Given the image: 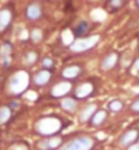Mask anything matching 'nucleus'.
<instances>
[{
	"mask_svg": "<svg viewBox=\"0 0 139 150\" xmlns=\"http://www.w3.org/2000/svg\"><path fill=\"white\" fill-rule=\"evenodd\" d=\"M138 139H139V131L136 128H131V130H127L119 138V145L121 147H124V149H128V147L136 145Z\"/></svg>",
	"mask_w": 139,
	"mask_h": 150,
	"instance_id": "nucleus-5",
	"label": "nucleus"
},
{
	"mask_svg": "<svg viewBox=\"0 0 139 150\" xmlns=\"http://www.w3.org/2000/svg\"><path fill=\"white\" fill-rule=\"evenodd\" d=\"M123 108H124V104L120 100H112L111 103L108 104V109L111 112H120Z\"/></svg>",
	"mask_w": 139,
	"mask_h": 150,
	"instance_id": "nucleus-20",
	"label": "nucleus"
},
{
	"mask_svg": "<svg viewBox=\"0 0 139 150\" xmlns=\"http://www.w3.org/2000/svg\"><path fill=\"white\" fill-rule=\"evenodd\" d=\"M134 67H135V68H136V71L139 72V57L135 60V62H134Z\"/></svg>",
	"mask_w": 139,
	"mask_h": 150,
	"instance_id": "nucleus-27",
	"label": "nucleus"
},
{
	"mask_svg": "<svg viewBox=\"0 0 139 150\" xmlns=\"http://www.w3.org/2000/svg\"><path fill=\"white\" fill-rule=\"evenodd\" d=\"M61 108L68 113H74L76 109V101L75 98H64L61 101Z\"/></svg>",
	"mask_w": 139,
	"mask_h": 150,
	"instance_id": "nucleus-18",
	"label": "nucleus"
},
{
	"mask_svg": "<svg viewBox=\"0 0 139 150\" xmlns=\"http://www.w3.org/2000/svg\"><path fill=\"white\" fill-rule=\"evenodd\" d=\"M11 117V108L10 107H0V126H3Z\"/></svg>",
	"mask_w": 139,
	"mask_h": 150,
	"instance_id": "nucleus-19",
	"label": "nucleus"
},
{
	"mask_svg": "<svg viewBox=\"0 0 139 150\" xmlns=\"http://www.w3.org/2000/svg\"><path fill=\"white\" fill-rule=\"evenodd\" d=\"M51 78H52L51 71L41 70V71L36 72V75L33 76V82H34V85H37V86H44V85H47V83L51 81Z\"/></svg>",
	"mask_w": 139,
	"mask_h": 150,
	"instance_id": "nucleus-10",
	"label": "nucleus"
},
{
	"mask_svg": "<svg viewBox=\"0 0 139 150\" xmlns=\"http://www.w3.org/2000/svg\"><path fill=\"white\" fill-rule=\"evenodd\" d=\"M89 29H90V26H89L87 22H86V21H80L79 23H78L75 28L72 29V33H74V36H75V37L82 38V37H83L85 34L89 32Z\"/></svg>",
	"mask_w": 139,
	"mask_h": 150,
	"instance_id": "nucleus-16",
	"label": "nucleus"
},
{
	"mask_svg": "<svg viewBox=\"0 0 139 150\" xmlns=\"http://www.w3.org/2000/svg\"><path fill=\"white\" fill-rule=\"evenodd\" d=\"M12 19V11L10 8H4L0 11V30L8 28V25L11 23Z\"/></svg>",
	"mask_w": 139,
	"mask_h": 150,
	"instance_id": "nucleus-14",
	"label": "nucleus"
},
{
	"mask_svg": "<svg viewBox=\"0 0 139 150\" xmlns=\"http://www.w3.org/2000/svg\"><path fill=\"white\" fill-rule=\"evenodd\" d=\"M42 37H44V34H42V32H41V29L36 28V29H33L32 33H30V38L33 40V41H41L42 40Z\"/></svg>",
	"mask_w": 139,
	"mask_h": 150,
	"instance_id": "nucleus-21",
	"label": "nucleus"
},
{
	"mask_svg": "<svg viewBox=\"0 0 139 150\" xmlns=\"http://www.w3.org/2000/svg\"><path fill=\"white\" fill-rule=\"evenodd\" d=\"M136 6H138V7H139V0H138V1H136Z\"/></svg>",
	"mask_w": 139,
	"mask_h": 150,
	"instance_id": "nucleus-29",
	"label": "nucleus"
},
{
	"mask_svg": "<svg viewBox=\"0 0 139 150\" xmlns=\"http://www.w3.org/2000/svg\"><path fill=\"white\" fill-rule=\"evenodd\" d=\"M99 40H101L99 36H89L83 37V38H78L70 45V49L72 52H86L89 49L94 48L99 42Z\"/></svg>",
	"mask_w": 139,
	"mask_h": 150,
	"instance_id": "nucleus-4",
	"label": "nucleus"
},
{
	"mask_svg": "<svg viewBox=\"0 0 139 150\" xmlns=\"http://www.w3.org/2000/svg\"><path fill=\"white\" fill-rule=\"evenodd\" d=\"M82 72V68H80V66H76V64H74V66H68V67H66L61 71V76H63L64 79H68V81H71V79H75L78 75Z\"/></svg>",
	"mask_w": 139,
	"mask_h": 150,
	"instance_id": "nucleus-13",
	"label": "nucleus"
},
{
	"mask_svg": "<svg viewBox=\"0 0 139 150\" xmlns=\"http://www.w3.org/2000/svg\"><path fill=\"white\" fill-rule=\"evenodd\" d=\"M41 63H42V67H44L42 70H48V71H49V70L55 66V62H53V59H52V57H44Z\"/></svg>",
	"mask_w": 139,
	"mask_h": 150,
	"instance_id": "nucleus-24",
	"label": "nucleus"
},
{
	"mask_svg": "<svg viewBox=\"0 0 139 150\" xmlns=\"http://www.w3.org/2000/svg\"><path fill=\"white\" fill-rule=\"evenodd\" d=\"M105 120H107V111L99 109V111L95 112V113L93 115V117L90 119V124H92V126H101Z\"/></svg>",
	"mask_w": 139,
	"mask_h": 150,
	"instance_id": "nucleus-17",
	"label": "nucleus"
},
{
	"mask_svg": "<svg viewBox=\"0 0 139 150\" xmlns=\"http://www.w3.org/2000/svg\"><path fill=\"white\" fill-rule=\"evenodd\" d=\"M41 15H42V10H41L40 4L37 3H32L26 8V18L30 21H37L40 19Z\"/></svg>",
	"mask_w": 139,
	"mask_h": 150,
	"instance_id": "nucleus-12",
	"label": "nucleus"
},
{
	"mask_svg": "<svg viewBox=\"0 0 139 150\" xmlns=\"http://www.w3.org/2000/svg\"><path fill=\"white\" fill-rule=\"evenodd\" d=\"M12 62V45L10 42H4L0 47V64L3 68H7Z\"/></svg>",
	"mask_w": 139,
	"mask_h": 150,
	"instance_id": "nucleus-6",
	"label": "nucleus"
},
{
	"mask_svg": "<svg viewBox=\"0 0 139 150\" xmlns=\"http://www.w3.org/2000/svg\"><path fill=\"white\" fill-rule=\"evenodd\" d=\"M128 150H139V145H138V143H136V145H134V146L128 147Z\"/></svg>",
	"mask_w": 139,
	"mask_h": 150,
	"instance_id": "nucleus-28",
	"label": "nucleus"
},
{
	"mask_svg": "<svg viewBox=\"0 0 139 150\" xmlns=\"http://www.w3.org/2000/svg\"><path fill=\"white\" fill-rule=\"evenodd\" d=\"M126 4V1L124 0H111L109 3H108V6L112 8V10H119V8H121Z\"/></svg>",
	"mask_w": 139,
	"mask_h": 150,
	"instance_id": "nucleus-25",
	"label": "nucleus"
},
{
	"mask_svg": "<svg viewBox=\"0 0 139 150\" xmlns=\"http://www.w3.org/2000/svg\"><path fill=\"white\" fill-rule=\"evenodd\" d=\"M119 62V53L116 52H111L109 55H107L104 57V60L101 62V68L104 71H109V70H113L115 66Z\"/></svg>",
	"mask_w": 139,
	"mask_h": 150,
	"instance_id": "nucleus-7",
	"label": "nucleus"
},
{
	"mask_svg": "<svg viewBox=\"0 0 139 150\" xmlns=\"http://www.w3.org/2000/svg\"><path fill=\"white\" fill-rule=\"evenodd\" d=\"M38 59V53L36 51H30L26 53V63L28 64H34Z\"/></svg>",
	"mask_w": 139,
	"mask_h": 150,
	"instance_id": "nucleus-22",
	"label": "nucleus"
},
{
	"mask_svg": "<svg viewBox=\"0 0 139 150\" xmlns=\"http://www.w3.org/2000/svg\"><path fill=\"white\" fill-rule=\"evenodd\" d=\"M61 127L63 124H61L60 119L53 117V116H47V117H41L37 120V123L34 124V130L40 135L51 138L61 130Z\"/></svg>",
	"mask_w": 139,
	"mask_h": 150,
	"instance_id": "nucleus-1",
	"label": "nucleus"
},
{
	"mask_svg": "<svg viewBox=\"0 0 139 150\" xmlns=\"http://www.w3.org/2000/svg\"><path fill=\"white\" fill-rule=\"evenodd\" d=\"M7 150H29V145L26 142H16L11 145Z\"/></svg>",
	"mask_w": 139,
	"mask_h": 150,
	"instance_id": "nucleus-23",
	"label": "nucleus"
},
{
	"mask_svg": "<svg viewBox=\"0 0 139 150\" xmlns=\"http://www.w3.org/2000/svg\"><path fill=\"white\" fill-rule=\"evenodd\" d=\"M61 145V138H59V137H51V138L45 139V141H42V143H38V147L40 149H44V150H57L59 149V146Z\"/></svg>",
	"mask_w": 139,
	"mask_h": 150,
	"instance_id": "nucleus-11",
	"label": "nucleus"
},
{
	"mask_svg": "<svg viewBox=\"0 0 139 150\" xmlns=\"http://www.w3.org/2000/svg\"><path fill=\"white\" fill-rule=\"evenodd\" d=\"M70 90H71V83L60 82L51 90V96L55 97V98H60V97H64L67 93H70Z\"/></svg>",
	"mask_w": 139,
	"mask_h": 150,
	"instance_id": "nucleus-8",
	"label": "nucleus"
},
{
	"mask_svg": "<svg viewBox=\"0 0 139 150\" xmlns=\"http://www.w3.org/2000/svg\"><path fill=\"white\" fill-rule=\"evenodd\" d=\"M95 112H97V105H95V104H89L87 107H86L83 111L80 112V115H79L80 122H82V123H86L87 120H90Z\"/></svg>",
	"mask_w": 139,
	"mask_h": 150,
	"instance_id": "nucleus-15",
	"label": "nucleus"
},
{
	"mask_svg": "<svg viewBox=\"0 0 139 150\" xmlns=\"http://www.w3.org/2000/svg\"><path fill=\"white\" fill-rule=\"evenodd\" d=\"M29 74L26 71H16L7 83V90L11 96H20L29 87Z\"/></svg>",
	"mask_w": 139,
	"mask_h": 150,
	"instance_id": "nucleus-2",
	"label": "nucleus"
},
{
	"mask_svg": "<svg viewBox=\"0 0 139 150\" xmlns=\"http://www.w3.org/2000/svg\"><path fill=\"white\" fill-rule=\"evenodd\" d=\"M93 147H94V139L86 135H80L59 147L57 150H92Z\"/></svg>",
	"mask_w": 139,
	"mask_h": 150,
	"instance_id": "nucleus-3",
	"label": "nucleus"
},
{
	"mask_svg": "<svg viewBox=\"0 0 139 150\" xmlns=\"http://www.w3.org/2000/svg\"><path fill=\"white\" fill-rule=\"evenodd\" d=\"M131 111L134 112V113H139V98L135 100V101L131 104Z\"/></svg>",
	"mask_w": 139,
	"mask_h": 150,
	"instance_id": "nucleus-26",
	"label": "nucleus"
},
{
	"mask_svg": "<svg viewBox=\"0 0 139 150\" xmlns=\"http://www.w3.org/2000/svg\"><path fill=\"white\" fill-rule=\"evenodd\" d=\"M93 90H94V87H93L92 82H83L80 83L79 86L76 87L75 90V98H86L87 96H90L93 93Z\"/></svg>",
	"mask_w": 139,
	"mask_h": 150,
	"instance_id": "nucleus-9",
	"label": "nucleus"
}]
</instances>
